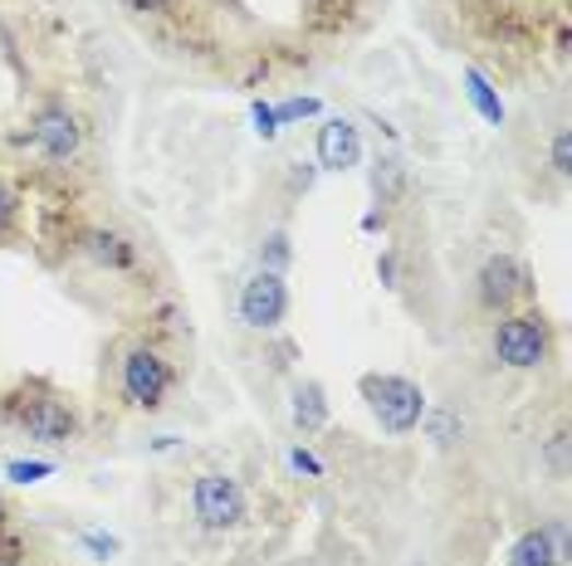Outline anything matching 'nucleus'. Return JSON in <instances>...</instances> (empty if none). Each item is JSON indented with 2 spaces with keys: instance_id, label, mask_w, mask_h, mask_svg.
Returning a JSON list of instances; mask_svg holds the SVG:
<instances>
[{
  "instance_id": "1",
  "label": "nucleus",
  "mask_w": 572,
  "mask_h": 566,
  "mask_svg": "<svg viewBox=\"0 0 572 566\" xmlns=\"http://www.w3.org/2000/svg\"><path fill=\"white\" fill-rule=\"evenodd\" d=\"M0 421L20 435L39 439V445H74L83 435V411L74 396H65L55 381L45 376H30V381H15L5 396H0Z\"/></svg>"
},
{
  "instance_id": "2",
  "label": "nucleus",
  "mask_w": 572,
  "mask_h": 566,
  "mask_svg": "<svg viewBox=\"0 0 572 566\" xmlns=\"http://www.w3.org/2000/svg\"><path fill=\"white\" fill-rule=\"evenodd\" d=\"M172 391H176V362L166 347L138 338L118 352V396L128 411H142V415L162 411Z\"/></svg>"
},
{
  "instance_id": "3",
  "label": "nucleus",
  "mask_w": 572,
  "mask_h": 566,
  "mask_svg": "<svg viewBox=\"0 0 572 566\" xmlns=\"http://www.w3.org/2000/svg\"><path fill=\"white\" fill-rule=\"evenodd\" d=\"M494 356L514 372H538L553 356V322L544 313H504L494 328Z\"/></svg>"
},
{
  "instance_id": "4",
  "label": "nucleus",
  "mask_w": 572,
  "mask_h": 566,
  "mask_svg": "<svg viewBox=\"0 0 572 566\" xmlns=\"http://www.w3.org/2000/svg\"><path fill=\"white\" fill-rule=\"evenodd\" d=\"M362 401L387 435H411L425 415V391L407 376H362Z\"/></svg>"
},
{
  "instance_id": "5",
  "label": "nucleus",
  "mask_w": 572,
  "mask_h": 566,
  "mask_svg": "<svg viewBox=\"0 0 572 566\" xmlns=\"http://www.w3.org/2000/svg\"><path fill=\"white\" fill-rule=\"evenodd\" d=\"M191 512L206 532H235L249 518L245 484L231 474H221V469H206V474L191 484Z\"/></svg>"
},
{
  "instance_id": "6",
  "label": "nucleus",
  "mask_w": 572,
  "mask_h": 566,
  "mask_svg": "<svg viewBox=\"0 0 572 566\" xmlns=\"http://www.w3.org/2000/svg\"><path fill=\"white\" fill-rule=\"evenodd\" d=\"M289 318V283L284 274H269V269H255L241 288V322L249 332H275L279 322Z\"/></svg>"
},
{
  "instance_id": "7",
  "label": "nucleus",
  "mask_w": 572,
  "mask_h": 566,
  "mask_svg": "<svg viewBox=\"0 0 572 566\" xmlns=\"http://www.w3.org/2000/svg\"><path fill=\"white\" fill-rule=\"evenodd\" d=\"M30 138H35V146L49 162H74L79 146H83V128L65 103H45V108L30 118Z\"/></svg>"
},
{
  "instance_id": "8",
  "label": "nucleus",
  "mask_w": 572,
  "mask_h": 566,
  "mask_svg": "<svg viewBox=\"0 0 572 566\" xmlns=\"http://www.w3.org/2000/svg\"><path fill=\"white\" fill-rule=\"evenodd\" d=\"M475 293H480L485 308L504 318V313L528 293L524 264H518L514 255H490V259H485V269H480V279H475Z\"/></svg>"
},
{
  "instance_id": "9",
  "label": "nucleus",
  "mask_w": 572,
  "mask_h": 566,
  "mask_svg": "<svg viewBox=\"0 0 572 566\" xmlns=\"http://www.w3.org/2000/svg\"><path fill=\"white\" fill-rule=\"evenodd\" d=\"M362 162V138L348 118H328L318 128V166L324 172H348V166Z\"/></svg>"
},
{
  "instance_id": "10",
  "label": "nucleus",
  "mask_w": 572,
  "mask_h": 566,
  "mask_svg": "<svg viewBox=\"0 0 572 566\" xmlns=\"http://www.w3.org/2000/svg\"><path fill=\"white\" fill-rule=\"evenodd\" d=\"M83 255L98 269H113V274H128V269L138 264V245H132L122 229H89V235H83Z\"/></svg>"
},
{
  "instance_id": "11",
  "label": "nucleus",
  "mask_w": 572,
  "mask_h": 566,
  "mask_svg": "<svg viewBox=\"0 0 572 566\" xmlns=\"http://www.w3.org/2000/svg\"><path fill=\"white\" fill-rule=\"evenodd\" d=\"M294 425L304 429V435H318V429L328 425V391L318 381H294Z\"/></svg>"
},
{
  "instance_id": "12",
  "label": "nucleus",
  "mask_w": 572,
  "mask_h": 566,
  "mask_svg": "<svg viewBox=\"0 0 572 566\" xmlns=\"http://www.w3.org/2000/svg\"><path fill=\"white\" fill-rule=\"evenodd\" d=\"M509 566H563V552L548 538V528H528L509 552Z\"/></svg>"
},
{
  "instance_id": "13",
  "label": "nucleus",
  "mask_w": 572,
  "mask_h": 566,
  "mask_svg": "<svg viewBox=\"0 0 572 566\" xmlns=\"http://www.w3.org/2000/svg\"><path fill=\"white\" fill-rule=\"evenodd\" d=\"M308 30H318V35H338V30L352 25V15H358V0H308Z\"/></svg>"
},
{
  "instance_id": "14",
  "label": "nucleus",
  "mask_w": 572,
  "mask_h": 566,
  "mask_svg": "<svg viewBox=\"0 0 572 566\" xmlns=\"http://www.w3.org/2000/svg\"><path fill=\"white\" fill-rule=\"evenodd\" d=\"M401 191H407V172H401L397 156H377V166H372V201L382 205H397Z\"/></svg>"
},
{
  "instance_id": "15",
  "label": "nucleus",
  "mask_w": 572,
  "mask_h": 566,
  "mask_svg": "<svg viewBox=\"0 0 572 566\" xmlns=\"http://www.w3.org/2000/svg\"><path fill=\"white\" fill-rule=\"evenodd\" d=\"M465 93H470V103H475V113H480L485 122H504V103H499V93H494V83L485 79L480 69H465Z\"/></svg>"
},
{
  "instance_id": "16",
  "label": "nucleus",
  "mask_w": 572,
  "mask_h": 566,
  "mask_svg": "<svg viewBox=\"0 0 572 566\" xmlns=\"http://www.w3.org/2000/svg\"><path fill=\"white\" fill-rule=\"evenodd\" d=\"M294 264V245H289L284 229H269L265 245H259V269H269V274H284V269Z\"/></svg>"
},
{
  "instance_id": "17",
  "label": "nucleus",
  "mask_w": 572,
  "mask_h": 566,
  "mask_svg": "<svg viewBox=\"0 0 572 566\" xmlns=\"http://www.w3.org/2000/svg\"><path fill=\"white\" fill-rule=\"evenodd\" d=\"M421 425H425V435H431V439H435V445H441V449H451L455 439L465 435V425L455 421L451 411H425V415H421Z\"/></svg>"
},
{
  "instance_id": "18",
  "label": "nucleus",
  "mask_w": 572,
  "mask_h": 566,
  "mask_svg": "<svg viewBox=\"0 0 572 566\" xmlns=\"http://www.w3.org/2000/svg\"><path fill=\"white\" fill-rule=\"evenodd\" d=\"M20 211H25L20 191H15V186H10V181H0V245H5V239L20 229Z\"/></svg>"
},
{
  "instance_id": "19",
  "label": "nucleus",
  "mask_w": 572,
  "mask_h": 566,
  "mask_svg": "<svg viewBox=\"0 0 572 566\" xmlns=\"http://www.w3.org/2000/svg\"><path fill=\"white\" fill-rule=\"evenodd\" d=\"M49 474H55L49 459H10V464H5L10 484H39V479H49Z\"/></svg>"
},
{
  "instance_id": "20",
  "label": "nucleus",
  "mask_w": 572,
  "mask_h": 566,
  "mask_svg": "<svg viewBox=\"0 0 572 566\" xmlns=\"http://www.w3.org/2000/svg\"><path fill=\"white\" fill-rule=\"evenodd\" d=\"M314 113H318V98H284L275 108V118L279 122H299V118H314Z\"/></svg>"
},
{
  "instance_id": "21",
  "label": "nucleus",
  "mask_w": 572,
  "mask_h": 566,
  "mask_svg": "<svg viewBox=\"0 0 572 566\" xmlns=\"http://www.w3.org/2000/svg\"><path fill=\"white\" fill-rule=\"evenodd\" d=\"M548 464H553L558 479L568 474V429H553V439H548Z\"/></svg>"
},
{
  "instance_id": "22",
  "label": "nucleus",
  "mask_w": 572,
  "mask_h": 566,
  "mask_svg": "<svg viewBox=\"0 0 572 566\" xmlns=\"http://www.w3.org/2000/svg\"><path fill=\"white\" fill-rule=\"evenodd\" d=\"M249 113H255V132H259V138L275 142V138H279V118H275V108H269V103H255Z\"/></svg>"
},
{
  "instance_id": "23",
  "label": "nucleus",
  "mask_w": 572,
  "mask_h": 566,
  "mask_svg": "<svg viewBox=\"0 0 572 566\" xmlns=\"http://www.w3.org/2000/svg\"><path fill=\"white\" fill-rule=\"evenodd\" d=\"M553 172H558V176L572 172V142H568V128H558V138H553Z\"/></svg>"
},
{
  "instance_id": "24",
  "label": "nucleus",
  "mask_w": 572,
  "mask_h": 566,
  "mask_svg": "<svg viewBox=\"0 0 572 566\" xmlns=\"http://www.w3.org/2000/svg\"><path fill=\"white\" fill-rule=\"evenodd\" d=\"M314 176H318V172H314L308 162H289V191H294V196L308 191V186H314Z\"/></svg>"
},
{
  "instance_id": "25",
  "label": "nucleus",
  "mask_w": 572,
  "mask_h": 566,
  "mask_svg": "<svg viewBox=\"0 0 572 566\" xmlns=\"http://www.w3.org/2000/svg\"><path fill=\"white\" fill-rule=\"evenodd\" d=\"M83 547H89L93 557H113V552H118V538H103V532H83Z\"/></svg>"
},
{
  "instance_id": "26",
  "label": "nucleus",
  "mask_w": 572,
  "mask_h": 566,
  "mask_svg": "<svg viewBox=\"0 0 572 566\" xmlns=\"http://www.w3.org/2000/svg\"><path fill=\"white\" fill-rule=\"evenodd\" d=\"M289 459H294V469H299V474L324 479V464H318V455H308V449H294V455H289Z\"/></svg>"
},
{
  "instance_id": "27",
  "label": "nucleus",
  "mask_w": 572,
  "mask_h": 566,
  "mask_svg": "<svg viewBox=\"0 0 572 566\" xmlns=\"http://www.w3.org/2000/svg\"><path fill=\"white\" fill-rule=\"evenodd\" d=\"M122 5H128L132 15H166V10H172V0H122Z\"/></svg>"
},
{
  "instance_id": "28",
  "label": "nucleus",
  "mask_w": 572,
  "mask_h": 566,
  "mask_svg": "<svg viewBox=\"0 0 572 566\" xmlns=\"http://www.w3.org/2000/svg\"><path fill=\"white\" fill-rule=\"evenodd\" d=\"M377 274H382V283H387V288H397V255H382V259H377Z\"/></svg>"
},
{
  "instance_id": "29",
  "label": "nucleus",
  "mask_w": 572,
  "mask_h": 566,
  "mask_svg": "<svg viewBox=\"0 0 572 566\" xmlns=\"http://www.w3.org/2000/svg\"><path fill=\"white\" fill-rule=\"evenodd\" d=\"M0 566H25V562H20L15 552H5V557H0Z\"/></svg>"
},
{
  "instance_id": "30",
  "label": "nucleus",
  "mask_w": 572,
  "mask_h": 566,
  "mask_svg": "<svg viewBox=\"0 0 572 566\" xmlns=\"http://www.w3.org/2000/svg\"><path fill=\"white\" fill-rule=\"evenodd\" d=\"M0 528H5V498H0Z\"/></svg>"
}]
</instances>
